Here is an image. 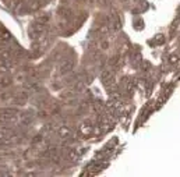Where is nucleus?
<instances>
[{
    "label": "nucleus",
    "instance_id": "20e7f679",
    "mask_svg": "<svg viewBox=\"0 0 180 177\" xmlns=\"http://www.w3.org/2000/svg\"><path fill=\"white\" fill-rule=\"evenodd\" d=\"M2 39H3V41H8V39H10V35H8L7 32L3 34V35H2Z\"/></svg>",
    "mask_w": 180,
    "mask_h": 177
},
{
    "label": "nucleus",
    "instance_id": "f03ea898",
    "mask_svg": "<svg viewBox=\"0 0 180 177\" xmlns=\"http://www.w3.org/2000/svg\"><path fill=\"white\" fill-rule=\"evenodd\" d=\"M59 133H60L61 137H69V135H70V130L66 128V127H61L60 131H59Z\"/></svg>",
    "mask_w": 180,
    "mask_h": 177
},
{
    "label": "nucleus",
    "instance_id": "7ed1b4c3",
    "mask_svg": "<svg viewBox=\"0 0 180 177\" xmlns=\"http://www.w3.org/2000/svg\"><path fill=\"white\" fill-rule=\"evenodd\" d=\"M108 48H109V42H108V41H102L101 42V49H102V50H106Z\"/></svg>",
    "mask_w": 180,
    "mask_h": 177
},
{
    "label": "nucleus",
    "instance_id": "f257e3e1",
    "mask_svg": "<svg viewBox=\"0 0 180 177\" xmlns=\"http://www.w3.org/2000/svg\"><path fill=\"white\" fill-rule=\"evenodd\" d=\"M71 68H73V61H71V60L64 61V63L61 64V67H60V74L69 73V71H71Z\"/></svg>",
    "mask_w": 180,
    "mask_h": 177
}]
</instances>
